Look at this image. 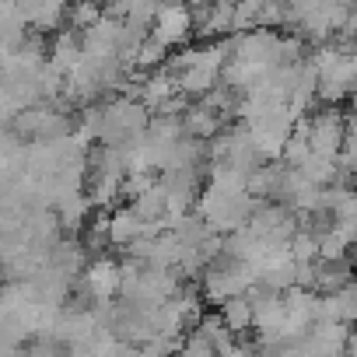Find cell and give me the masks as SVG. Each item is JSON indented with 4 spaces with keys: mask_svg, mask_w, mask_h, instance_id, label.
<instances>
[{
    "mask_svg": "<svg viewBox=\"0 0 357 357\" xmlns=\"http://www.w3.org/2000/svg\"><path fill=\"white\" fill-rule=\"evenodd\" d=\"M151 36L161 43V46H183L190 36H193V25H190V4L186 0H158L154 8V18H151Z\"/></svg>",
    "mask_w": 357,
    "mask_h": 357,
    "instance_id": "6da1fadb",
    "label": "cell"
},
{
    "mask_svg": "<svg viewBox=\"0 0 357 357\" xmlns=\"http://www.w3.org/2000/svg\"><path fill=\"white\" fill-rule=\"evenodd\" d=\"M81 291L95 305L112 301L119 294V263L112 256H91L81 270Z\"/></svg>",
    "mask_w": 357,
    "mask_h": 357,
    "instance_id": "7a4b0ae2",
    "label": "cell"
},
{
    "mask_svg": "<svg viewBox=\"0 0 357 357\" xmlns=\"http://www.w3.org/2000/svg\"><path fill=\"white\" fill-rule=\"evenodd\" d=\"M140 218H137V211L126 204V207H116V211H109V225H105V235H109V245H126V242H133L137 235H140Z\"/></svg>",
    "mask_w": 357,
    "mask_h": 357,
    "instance_id": "3957f363",
    "label": "cell"
},
{
    "mask_svg": "<svg viewBox=\"0 0 357 357\" xmlns=\"http://www.w3.org/2000/svg\"><path fill=\"white\" fill-rule=\"evenodd\" d=\"M221 305V319H225V326L231 329V333H249L252 329V301L245 298V291H238V294H228L225 301H218Z\"/></svg>",
    "mask_w": 357,
    "mask_h": 357,
    "instance_id": "277c9868",
    "label": "cell"
},
{
    "mask_svg": "<svg viewBox=\"0 0 357 357\" xmlns=\"http://www.w3.org/2000/svg\"><path fill=\"white\" fill-rule=\"evenodd\" d=\"M98 18H102V4H98V0H67V11H63V25L67 29L84 32Z\"/></svg>",
    "mask_w": 357,
    "mask_h": 357,
    "instance_id": "5b68a950",
    "label": "cell"
},
{
    "mask_svg": "<svg viewBox=\"0 0 357 357\" xmlns=\"http://www.w3.org/2000/svg\"><path fill=\"white\" fill-rule=\"evenodd\" d=\"M333 294V301H336V312H340V322H354L357 319V287H354V280L350 284H343V287H336V291H329Z\"/></svg>",
    "mask_w": 357,
    "mask_h": 357,
    "instance_id": "8992f818",
    "label": "cell"
},
{
    "mask_svg": "<svg viewBox=\"0 0 357 357\" xmlns=\"http://www.w3.org/2000/svg\"><path fill=\"white\" fill-rule=\"evenodd\" d=\"M178 350L190 357H214V347L207 336H200L197 329H190V336H178Z\"/></svg>",
    "mask_w": 357,
    "mask_h": 357,
    "instance_id": "52a82bcc",
    "label": "cell"
}]
</instances>
